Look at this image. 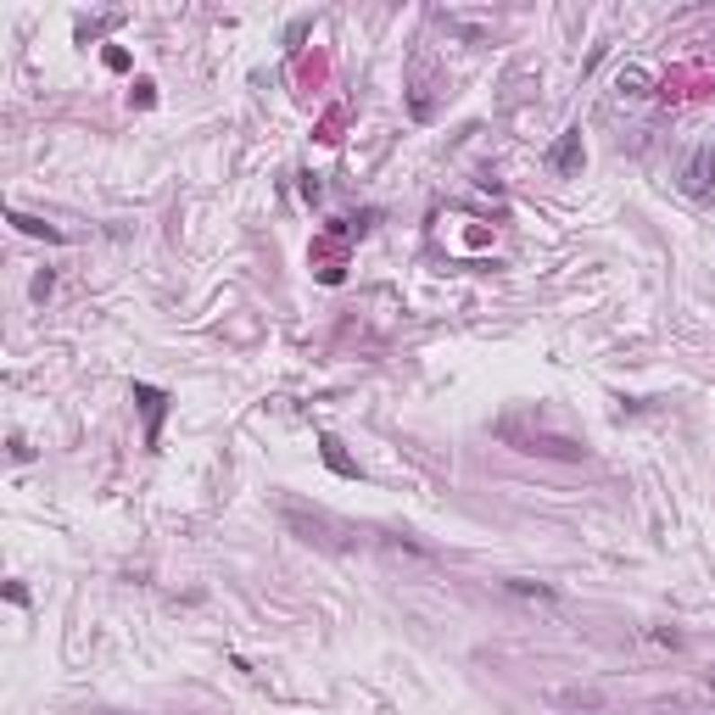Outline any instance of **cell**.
<instances>
[{"instance_id":"obj_6","label":"cell","mask_w":715,"mask_h":715,"mask_svg":"<svg viewBox=\"0 0 715 715\" xmlns=\"http://www.w3.org/2000/svg\"><path fill=\"white\" fill-rule=\"evenodd\" d=\"M380 548H386L392 559H419V565H430V559H437V553H430V548H419V543H408V536H380Z\"/></svg>"},{"instance_id":"obj_3","label":"cell","mask_w":715,"mask_h":715,"mask_svg":"<svg viewBox=\"0 0 715 715\" xmlns=\"http://www.w3.org/2000/svg\"><path fill=\"white\" fill-rule=\"evenodd\" d=\"M710 163H715L710 146L693 151V163H687V173H682V190H687V196H704V190H710Z\"/></svg>"},{"instance_id":"obj_4","label":"cell","mask_w":715,"mask_h":715,"mask_svg":"<svg viewBox=\"0 0 715 715\" xmlns=\"http://www.w3.org/2000/svg\"><path fill=\"white\" fill-rule=\"evenodd\" d=\"M548 163H553V173H576V168H581V129H570L565 140H559Z\"/></svg>"},{"instance_id":"obj_2","label":"cell","mask_w":715,"mask_h":715,"mask_svg":"<svg viewBox=\"0 0 715 715\" xmlns=\"http://www.w3.org/2000/svg\"><path fill=\"white\" fill-rule=\"evenodd\" d=\"M503 593H508V598H520V604H536V609H559L553 587H543V581H520V576H508V581H503Z\"/></svg>"},{"instance_id":"obj_9","label":"cell","mask_w":715,"mask_h":715,"mask_svg":"<svg viewBox=\"0 0 715 715\" xmlns=\"http://www.w3.org/2000/svg\"><path fill=\"white\" fill-rule=\"evenodd\" d=\"M643 90H649V79H643L637 67H631V73H621V95H626V101H643Z\"/></svg>"},{"instance_id":"obj_10","label":"cell","mask_w":715,"mask_h":715,"mask_svg":"<svg viewBox=\"0 0 715 715\" xmlns=\"http://www.w3.org/2000/svg\"><path fill=\"white\" fill-rule=\"evenodd\" d=\"M50 291H57V274H50V269H45V274H34V302H45Z\"/></svg>"},{"instance_id":"obj_1","label":"cell","mask_w":715,"mask_h":715,"mask_svg":"<svg viewBox=\"0 0 715 715\" xmlns=\"http://www.w3.org/2000/svg\"><path fill=\"white\" fill-rule=\"evenodd\" d=\"M279 520H286L302 543H319V548H330V531H336L324 515H302V508H291V503H286V515H279Z\"/></svg>"},{"instance_id":"obj_7","label":"cell","mask_w":715,"mask_h":715,"mask_svg":"<svg viewBox=\"0 0 715 715\" xmlns=\"http://www.w3.org/2000/svg\"><path fill=\"white\" fill-rule=\"evenodd\" d=\"M319 447H324V464H330V470H341V475H358V464H352V458L341 453V442H336V437H324Z\"/></svg>"},{"instance_id":"obj_5","label":"cell","mask_w":715,"mask_h":715,"mask_svg":"<svg viewBox=\"0 0 715 715\" xmlns=\"http://www.w3.org/2000/svg\"><path fill=\"white\" fill-rule=\"evenodd\" d=\"M140 408H146V442H157V425H163V392H151V386H135Z\"/></svg>"},{"instance_id":"obj_8","label":"cell","mask_w":715,"mask_h":715,"mask_svg":"<svg viewBox=\"0 0 715 715\" xmlns=\"http://www.w3.org/2000/svg\"><path fill=\"white\" fill-rule=\"evenodd\" d=\"M12 224L22 229V235H45V241H62V229H50L45 218H29V213H12Z\"/></svg>"}]
</instances>
